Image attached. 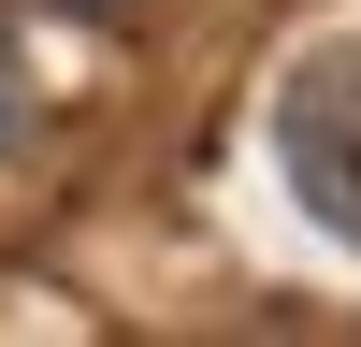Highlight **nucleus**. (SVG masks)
<instances>
[{
	"label": "nucleus",
	"mask_w": 361,
	"mask_h": 347,
	"mask_svg": "<svg viewBox=\"0 0 361 347\" xmlns=\"http://www.w3.org/2000/svg\"><path fill=\"white\" fill-rule=\"evenodd\" d=\"M275 159H289V188H304V217L333 231V246H361V44H318L304 73L275 87Z\"/></svg>",
	"instance_id": "1"
},
{
	"label": "nucleus",
	"mask_w": 361,
	"mask_h": 347,
	"mask_svg": "<svg viewBox=\"0 0 361 347\" xmlns=\"http://www.w3.org/2000/svg\"><path fill=\"white\" fill-rule=\"evenodd\" d=\"M15 116H29V73H15V44H0V145H15Z\"/></svg>",
	"instance_id": "2"
},
{
	"label": "nucleus",
	"mask_w": 361,
	"mask_h": 347,
	"mask_svg": "<svg viewBox=\"0 0 361 347\" xmlns=\"http://www.w3.org/2000/svg\"><path fill=\"white\" fill-rule=\"evenodd\" d=\"M73 15H116V0H73Z\"/></svg>",
	"instance_id": "3"
}]
</instances>
